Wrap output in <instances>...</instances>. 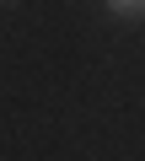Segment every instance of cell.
I'll return each mask as SVG.
<instances>
[{"mask_svg": "<svg viewBox=\"0 0 145 161\" xmlns=\"http://www.w3.org/2000/svg\"><path fill=\"white\" fill-rule=\"evenodd\" d=\"M102 11H108V16L134 22V16H145V0H102Z\"/></svg>", "mask_w": 145, "mask_h": 161, "instance_id": "obj_1", "label": "cell"}]
</instances>
